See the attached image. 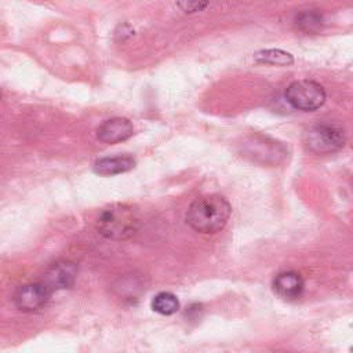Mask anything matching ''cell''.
Segmentation results:
<instances>
[{"instance_id":"1","label":"cell","mask_w":353,"mask_h":353,"mask_svg":"<svg viewBox=\"0 0 353 353\" xmlns=\"http://www.w3.org/2000/svg\"><path fill=\"white\" fill-rule=\"evenodd\" d=\"M232 208L221 194L197 197L186 211V223L199 233L212 234L225 228Z\"/></svg>"},{"instance_id":"2","label":"cell","mask_w":353,"mask_h":353,"mask_svg":"<svg viewBox=\"0 0 353 353\" xmlns=\"http://www.w3.org/2000/svg\"><path fill=\"white\" fill-rule=\"evenodd\" d=\"M138 228L139 214L137 208L124 203H114L105 207L97 219V230L110 240L130 239Z\"/></svg>"},{"instance_id":"3","label":"cell","mask_w":353,"mask_h":353,"mask_svg":"<svg viewBox=\"0 0 353 353\" xmlns=\"http://www.w3.org/2000/svg\"><path fill=\"white\" fill-rule=\"evenodd\" d=\"M325 98L327 94L324 87L320 83L309 79L292 81L285 88L287 102L294 109L303 112H313L319 109L325 102Z\"/></svg>"},{"instance_id":"4","label":"cell","mask_w":353,"mask_h":353,"mask_svg":"<svg viewBox=\"0 0 353 353\" xmlns=\"http://www.w3.org/2000/svg\"><path fill=\"white\" fill-rule=\"evenodd\" d=\"M346 137L342 128L334 124H314L305 134L307 149L317 154H327L343 148Z\"/></svg>"},{"instance_id":"5","label":"cell","mask_w":353,"mask_h":353,"mask_svg":"<svg viewBox=\"0 0 353 353\" xmlns=\"http://www.w3.org/2000/svg\"><path fill=\"white\" fill-rule=\"evenodd\" d=\"M50 295L51 292L44 287L41 281L29 283L17 288L12 301L17 309L22 312H34L47 303Z\"/></svg>"},{"instance_id":"6","label":"cell","mask_w":353,"mask_h":353,"mask_svg":"<svg viewBox=\"0 0 353 353\" xmlns=\"http://www.w3.org/2000/svg\"><path fill=\"white\" fill-rule=\"evenodd\" d=\"M77 268L70 261H58L47 268L43 276V284L50 291L70 288L76 280Z\"/></svg>"},{"instance_id":"7","label":"cell","mask_w":353,"mask_h":353,"mask_svg":"<svg viewBox=\"0 0 353 353\" xmlns=\"http://www.w3.org/2000/svg\"><path fill=\"white\" fill-rule=\"evenodd\" d=\"M134 134L132 123L125 117H113L97 128V137L103 143H119Z\"/></svg>"},{"instance_id":"8","label":"cell","mask_w":353,"mask_h":353,"mask_svg":"<svg viewBox=\"0 0 353 353\" xmlns=\"http://www.w3.org/2000/svg\"><path fill=\"white\" fill-rule=\"evenodd\" d=\"M305 281L302 276L294 270L279 273L273 280V291L284 299H296L302 295Z\"/></svg>"},{"instance_id":"9","label":"cell","mask_w":353,"mask_h":353,"mask_svg":"<svg viewBox=\"0 0 353 353\" xmlns=\"http://www.w3.org/2000/svg\"><path fill=\"white\" fill-rule=\"evenodd\" d=\"M135 167V160L131 156L102 157L94 163V171L103 176L127 172Z\"/></svg>"},{"instance_id":"10","label":"cell","mask_w":353,"mask_h":353,"mask_svg":"<svg viewBox=\"0 0 353 353\" xmlns=\"http://www.w3.org/2000/svg\"><path fill=\"white\" fill-rule=\"evenodd\" d=\"M294 22L298 29L307 33H314L321 29L324 23V18H323V14L319 12L317 10H306L299 12L295 17Z\"/></svg>"},{"instance_id":"11","label":"cell","mask_w":353,"mask_h":353,"mask_svg":"<svg viewBox=\"0 0 353 353\" xmlns=\"http://www.w3.org/2000/svg\"><path fill=\"white\" fill-rule=\"evenodd\" d=\"M254 59L259 63H268V65H277V66H287L294 62V57L283 50L279 48H270V50H262L255 52Z\"/></svg>"},{"instance_id":"12","label":"cell","mask_w":353,"mask_h":353,"mask_svg":"<svg viewBox=\"0 0 353 353\" xmlns=\"http://www.w3.org/2000/svg\"><path fill=\"white\" fill-rule=\"evenodd\" d=\"M152 309L160 314L170 316L179 309V302L176 296L171 292H159L152 299Z\"/></svg>"},{"instance_id":"13","label":"cell","mask_w":353,"mask_h":353,"mask_svg":"<svg viewBox=\"0 0 353 353\" xmlns=\"http://www.w3.org/2000/svg\"><path fill=\"white\" fill-rule=\"evenodd\" d=\"M176 6L179 8H182V11H185V12H196V11L204 10L208 6V3H203V1H183V3H178Z\"/></svg>"}]
</instances>
